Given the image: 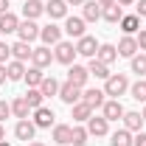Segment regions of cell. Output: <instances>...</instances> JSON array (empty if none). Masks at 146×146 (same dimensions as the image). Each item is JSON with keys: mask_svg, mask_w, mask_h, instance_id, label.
Masks as SVG:
<instances>
[{"mask_svg": "<svg viewBox=\"0 0 146 146\" xmlns=\"http://www.w3.org/2000/svg\"><path fill=\"white\" fill-rule=\"evenodd\" d=\"M127 90H129L127 73H112L107 82H104V96H110V98H118V96H124Z\"/></svg>", "mask_w": 146, "mask_h": 146, "instance_id": "obj_1", "label": "cell"}, {"mask_svg": "<svg viewBox=\"0 0 146 146\" xmlns=\"http://www.w3.org/2000/svg\"><path fill=\"white\" fill-rule=\"evenodd\" d=\"M54 48H56V51H54V62H59V65H68V68H70L73 59H76V45L62 39V42H56Z\"/></svg>", "mask_w": 146, "mask_h": 146, "instance_id": "obj_2", "label": "cell"}, {"mask_svg": "<svg viewBox=\"0 0 146 146\" xmlns=\"http://www.w3.org/2000/svg\"><path fill=\"white\" fill-rule=\"evenodd\" d=\"M59 98H62L68 107H73V104L82 101V87H76L73 82H65V84H59Z\"/></svg>", "mask_w": 146, "mask_h": 146, "instance_id": "obj_3", "label": "cell"}, {"mask_svg": "<svg viewBox=\"0 0 146 146\" xmlns=\"http://www.w3.org/2000/svg\"><path fill=\"white\" fill-rule=\"evenodd\" d=\"M31 121H34L36 129H51V127H54V121H56V115H54V110H48L45 104H42V107L34 110V118H31Z\"/></svg>", "mask_w": 146, "mask_h": 146, "instance_id": "obj_4", "label": "cell"}, {"mask_svg": "<svg viewBox=\"0 0 146 146\" xmlns=\"http://www.w3.org/2000/svg\"><path fill=\"white\" fill-rule=\"evenodd\" d=\"M87 79H90V70H87L84 65H76V62H73L70 68H68V82H73L76 87L84 90V87H87Z\"/></svg>", "mask_w": 146, "mask_h": 146, "instance_id": "obj_5", "label": "cell"}, {"mask_svg": "<svg viewBox=\"0 0 146 146\" xmlns=\"http://www.w3.org/2000/svg\"><path fill=\"white\" fill-rule=\"evenodd\" d=\"M76 54L87 56V59H96V54H98V42H96V36L84 34L82 39H76Z\"/></svg>", "mask_w": 146, "mask_h": 146, "instance_id": "obj_6", "label": "cell"}, {"mask_svg": "<svg viewBox=\"0 0 146 146\" xmlns=\"http://www.w3.org/2000/svg\"><path fill=\"white\" fill-rule=\"evenodd\" d=\"M124 104L118 101V98H110V101H104V107H101V115L107 118V121H121L124 118Z\"/></svg>", "mask_w": 146, "mask_h": 146, "instance_id": "obj_7", "label": "cell"}, {"mask_svg": "<svg viewBox=\"0 0 146 146\" xmlns=\"http://www.w3.org/2000/svg\"><path fill=\"white\" fill-rule=\"evenodd\" d=\"M14 135H17V141H25V143H31L36 135V127L31 118H23V121H17V127H14Z\"/></svg>", "mask_w": 146, "mask_h": 146, "instance_id": "obj_8", "label": "cell"}, {"mask_svg": "<svg viewBox=\"0 0 146 146\" xmlns=\"http://www.w3.org/2000/svg\"><path fill=\"white\" fill-rule=\"evenodd\" d=\"M84 25H87V23L82 17H65V28H62V31L70 36V39H82V36H84Z\"/></svg>", "mask_w": 146, "mask_h": 146, "instance_id": "obj_9", "label": "cell"}, {"mask_svg": "<svg viewBox=\"0 0 146 146\" xmlns=\"http://www.w3.org/2000/svg\"><path fill=\"white\" fill-rule=\"evenodd\" d=\"M39 39L51 48V45H56V42H62V28H59L56 23H48L45 28H39Z\"/></svg>", "mask_w": 146, "mask_h": 146, "instance_id": "obj_10", "label": "cell"}, {"mask_svg": "<svg viewBox=\"0 0 146 146\" xmlns=\"http://www.w3.org/2000/svg\"><path fill=\"white\" fill-rule=\"evenodd\" d=\"M87 132H90L93 138H104L110 132V121L104 118V115H93L90 121H87Z\"/></svg>", "mask_w": 146, "mask_h": 146, "instance_id": "obj_11", "label": "cell"}, {"mask_svg": "<svg viewBox=\"0 0 146 146\" xmlns=\"http://www.w3.org/2000/svg\"><path fill=\"white\" fill-rule=\"evenodd\" d=\"M51 62H54V51H51L48 45L34 48V54H31V65H34V68H48Z\"/></svg>", "mask_w": 146, "mask_h": 146, "instance_id": "obj_12", "label": "cell"}, {"mask_svg": "<svg viewBox=\"0 0 146 146\" xmlns=\"http://www.w3.org/2000/svg\"><path fill=\"white\" fill-rule=\"evenodd\" d=\"M17 36L23 39V42H34L36 36H39V25H36L34 20H23L17 28Z\"/></svg>", "mask_w": 146, "mask_h": 146, "instance_id": "obj_13", "label": "cell"}, {"mask_svg": "<svg viewBox=\"0 0 146 146\" xmlns=\"http://www.w3.org/2000/svg\"><path fill=\"white\" fill-rule=\"evenodd\" d=\"M82 101L84 104H90L93 110H98V107H104V90H98V87H87V90H82Z\"/></svg>", "mask_w": 146, "mask_h": 146, "instance_id": "obj_14", "label": "cell"}, {"mask_svg": "<svg viewBox=\"0 0 146 146\" xmlns=\"http://www.w3.org/2000/svg\"><path fill=\"white\" fill-rule=\"evenodd\" d=\"M45 14L51 20H65L68 17V3H65V0H51V3H45Z\"/></svg>", "mask_w": 146, "mask_h": 146, "instance_id": "obj_15", "label": "cell"}, {"mask_svg": "<svg viewBox=\"0 0 146 146\" xmlns=\"http://www.w3.org/2000/svg\"><path fill=\"white\" fill-rule=\"evenodd\" d=\"M31 54H34L31 42H23V39H17V42L11 45V59H17V62H28V59H31Z\"/></svg>", "mask_w": 146, "mask_h": 146, "instance_id": "obj_16", "label": "cell"}, {"mask_svg": "<svg viewBox=\"0 0 146 146\" xmlns=\"http://www.w3.org/2000/svg\"><path fill=\"white\" fill-rule=\"evenodd\" d=\"M118 25H121V31H124L127 36H135L138 31H141V17H138V14H124Z\"/></svg>", "mask_w": 146, "mask_h": 146, "instance_id": "obj_17", "label": "cell"}, {"mask_svg": "<svg viewBox=\"0 0 146 146\" xmlns=\"http://www.w3.org/2000/svg\"><path fill=\"white\" fill-rule=\"evenodd\" d=\"M82 20H84V23L101 20V6H98L96 0H84V6H82Z\"/></svg>", "mask_w": 146, "mask_h": 146, "instance_id": "obj_18", "label": "cell"}, {"mask_svg": "<svg viewBox=\"0 0 146 146\" xmlns=\"http://www.w3.org/2000/svg\"><path fill=\"white\" fill-rule=\"evenodd\" d=\"M17 28H20L17 14H11V11L0 14V34H17Z\"/></svg>", "mask_w": 146, "mask_h": 146, "instance_id": "obj_19", "label": "cell"}, {"mask_svg": "<svg viewBox=\"0 0 146 146\" xmlns=\"http://www.w3.org/2000/svg\"><path fill=\"white\" fill-rule=\"evenodd\" d=\"M121 121H124V127H127L129 132H141V127L146 124V121H143V115H141V112H135V110L124 112V118H121Z\"/></svg>", "mask_w": 146, "mask_h": 146, "instance_id": "obj_20", "label": "cell"}, {"mask_svg": "<svg viewBox=\"0 0 146 146\" xmlns=\"http://www.w3.org/2000/svg\"><path fill=\"white\" fill-rule=\"evenodd\" d=\"M135 54H138V39L124 34V39L118 42V56H127V59H132Z\"/></svg>", "mask_w": 146, "mask_h": 146, "instance_id": "obj_21", "label": "cell"}, {"mask_svg": "<svg viewBox=\"0 0 146 146\" xmlns=\"http://www.w3.org/2000/svg\"><path fill=\"white\" fill-rule=\"evenodd\" d=\"M73 121H79V124H87L93 118V107L90 104H84V101H79V104H73Z\"/></svg>", "mask_w": 146, "mask_h": 146, "instance_id": "obj_22", "label": "cell"}, {"mask_svg": "<svg viewBox=\"0 0 146 146\" xmlns=\"http://www.w3.org/2000/svg\"><path fill=\"white\" fill-rule=\"evenodd\" d=\"M28 112H31V107H28L25 96H17V98L11 101V115H14L17 121H23V118H28Z\"/></svg>", "mask_w": 146, "mask_h": 146, "instance_id": "obj_23", "label": "cell"}, {"mask_svg": "<svg viewBox=\"0 0 146 146\" xmlns=\"http://www.w3.org/2000/svg\"><path fill=\"white\" fill-rule=\"evenodd\" d=\"M70 129L68 124H54V143L59 146H70Z\"/></svg>", "mask_w": 146, "mask_h": 146, "instance_id": "obj_24", "label": "cell"}, {"mask_svg": "<svg viewBox=\"0 0 146 146\" xmlns=\"http://www.w3.org/2000/svg\"><path fill=\"white\" fill-rule=\"evenodd\" d=\"M42 11H45V3H39V0H25V6H23V17L25 20H36Z\"/></svg>", "mask_w": 146, "mask_h": 146, "instance_id": "obj_25", "label": "cell"}, {"mask_svg": "<svg viewBox=\"0 0 146 146\" xmlns=\"http://www.w3.org/2000/svg\"><path fill=\"white\" fill-rule=\"evenodd\" d=\"M6 73H9V82H20L25 76V62H17V59L6 62Z\"/></svg>", "mask_w": 146, "mask_h": 146, "instance_id": "obj_26", "label": "cell"}, {"mask_svg": "<svg viewBox=\"0 0 146 146\" xmlns=\"http://www.w3.org/2000/svg\"><path fill=\"white\" fill-rule=\"evenodd\" d=\"M96 59H98V62H104V65H112V62L118 59V48H115V45H98Z\"/></svg>", "mask_w": 146, "mask_h": 146, "instance_id": "obj_27", "label": "cell"}, {"mask_svg": "<svg viewBox=\"0 0 146 146\" xmlns=\"http://www.w3.org/2000/svg\"><path fill=\"white\" fill-rule=\"evenodd\" d=\"M87 70H90V76H96V79H104L107 82L110 76V65H104V62H98V59H90V65H87Z\"/></svg>", "mask_w": 146, "mask_h": 146, "instance_id": "obj_28", "label": "cell"}, {"mask_svg": "<svg viewBox=\"0 0 146 146\" xmlns=\"http://www.w3.org/2000/svg\"><path fill=\"white\" fill-rule=\"evenodd\" d=\"M101 17L107 20V23H112V25H115V23H121V17H124V9H121L118 3H112V6H104V9H101Z\"/></svg>", "mask_w": 146, "mask_h": 146, "instance_id": "obj_29", "label": "cell"}, {"mask_svg": "<svg viewBox=\"0 0 146 146\" xmlns=\"http://www.w3.org/2000/svg\"><path fill=\"white\" fill-rule=\"evenodd\" d=\"M23 79L28 82V87H39V84H42V79H45V73H42V68H34V65H31V68L25 70Z\"/></svg>", "mask_w": 146, "mask_h": 146, "instance_id": "obj_30", "label": "cell"}, {"mask_svg": "<svg viewBox=\"0 0 146 146\" xmlns=\"http://www.w3.org/2000/svg\"><path fill=\"white\" fill-rule=\"evenodd\" d=\"M39 93L48 98V96H59V82H56L54 76H45L42 79V84H39Z\"/></svg>", "mask_w": 146, "mask_h": 146, "instance_id": "obj_31", "label": "cell"}, {"mask_svg": "<svg viewBox=\"0 0 146 146\" xmlns=\"http://www.w3.org/2000/svg\"><path fill=\"white\" fill-rule=\"evenodd\" d=\"M110 146H132V132H129L127 127L118 129V132H112V141H110Z\"/></svg>", "mask_w": 146, "mask_h": 146, "instance_id": "obj_32", "label": "cell"}, {"mask_svg": "<svg viewBox=\"0 0 146 146\" xmlns=\"http://www.w3.org/2000/svg\"><path fill=\"white\" fill-rule=\"evenodd\" d=\"M87 138H90L87 127H73L70 129V146H84V143H87Z\"/></svg>", "mask_w": 146, "mask_h": 146, "instance_id": "obj_33", "label": "cell"}, {"mask_svg": "<svg viewBox=\"0 0 146 146\" xmlns=\"http://www.w3.org/2000/svg\"><path fill=\"white\" fill-rule=\"evenodd\" d=\"M25 101H28V107H31V110H36V107H42L45 96L39 93V87H28V93H25Z\"/></svg>", "mask_w": 146, "mask_h": 146, "instance_id": "obj_34", "label": "cell"}, {"mask_svg": "<svg viewBox=\"0 0 146 146\" xmlns=\"http://www.w3.org/2000/svg\"><path fill=\"white\" fill-rule=\"evenodd\" d=\"M129 93H132V98H135V101L146 104V82H143V79H138L135 84H129Z\"/></svg>", "mask_w": 146, "mask_h": 146, "instance_id": "obj_35", "label": "cell"}, {"mask_svg": "<svg viewBox=\"0 0 146 146\" xmlns=\"http://www.w3.org/2000/svg\"><path fill=\"white\" fill-rule=\"evenodd\" d=\"M132 73H138V76H146V56H143V54H141V56H138V54L132 56Z\"/></svg>", "mask_w": 146, "mask_h": 146, "instance_id": "obj_36", "label": "cell"}, {"mask_svg": "<svg viewBox=\"0 0 146 146\" xmlns=\"http://www.w3.org/2000/svg\"><path fill=\"white\" fill-rule=\"evenodd\" d=\"M6 62H11V45L0 42V65H6Z\"/></svg>", "mask_w": 146, "mask_h": 146, "instance_id": "obj_37", "label": "cell"}, {"mask_svg": "<svg viewBox=\"0 0 146 146\" xmlns=\"http://www.w3.org/2000/svg\"><path fill=\"white\" fill-rule=\"evenodd\" d=\"M9 115H11V104H6V101H0V124H3V121H6Z\"/></svg>", "mask_w": 146, "mask_h": 146, "instance_id": "obj_38", "label": "cell"}, {"mask_svg": "<svg viewBox=\"0 0 146 146\" xmlns=\"http://www.w3.org/2000/svg\"><path fill=\"white\" fill-rule=\"evenodd\" d=\"M135 39H138V51H146V28H143V31H138Z\"/></svg>", "mask_w": 146, "mask_h": 146, "instance_id": "obj_39", "label": "cell"}, {"mask_svg": "<svg viewBox=\"0 0 146 146\" xmlns=\"http://www.w3.org/2000/svg\"><path fill=\"white\" fill-rule=\"evenodd\" d=\"M135 14L138 17H146V0H138L135 3Z\"/></svg>", "mask_w": 146, "mask_h": 146, "instance_id": "obj_40", "label": "cell"}, {"mask_svg": "<svg viewBox=\"0 0 146 146\" xmlns=\"http://www.w3.org/2000/svg\"><path fill=\"white\" fill-rule=\"evenodd\" d=\"M132 146H146V132H138L132 138Z\"/></svg>", "mask_w": 146, "mask_h": 146, "instance_id": "obj_41", "label": "cell"}, {"mask_svg": "<svg viewBox=\"0 0 146 146\" xmlns=\"http://www.w3.org/2000/svg\"><path fill=\"white\" fill-rule=\"evenodd\" d=\"M6 79H9V73H6V65H0V84H6Z\"/></svg>", "mask_w": 146, "mask_h": 146, "instance_id": "obj_42", "label": "cell"}, {"mask_svg": "<svg viewBox=\"0 0 146 146\" xmlns=\"http://www.w3.org/2000/svg\"><path fill=\"white\" fill-rule=\"evenodd\" d=\"M115 3H118V6H121V9H124V6H135V3H138V0H115Z\"/></svg>", "mask_w": 146, "mask_h": 146, "instance_id": "obj_43", "label": "cell"}, {"mask_svg": "<svg viewBox=\"0 0 146 146\" xmlns=\"http://www.w3.org/2000/svg\"><path fill=\"white\" fill-rule=\"evenodd\" d=\"M9 11V0H0V14H6Z\"/></svg>", "mask_w": 146, "mask_h": 146, "instance_id": "obj_44", "label": "cell"}, {"mask_svg": "<svg viewBox=\"0 0 146 146\" xmlns=\"http://www.w3.org/2000/svg\"><path fill=\"white\" fill-rule=\"evenodd\" d=\"M96 3H98V6H101V9H104V6H112V3H115V0H96Z\"/></svg>", "mask_w": 146, "mask_h": 146, "instance_id": "obj_45", "label": "cell"}, {"mask_svg": "<svg viewBox=\"0 0 146 146\" xmlns=\"http://www.w3.org/2000/svg\"><path fill=\"white\" fill-rule=\"evenodd\" d=\"M68 6H84V0H65Z\"/></svg>", "mask_w": 146, "mask_h": 146, "instance_id": "obj_46", "label": "cell"}, {"mask_svg": "<svg viewBox=\"0 0 146 146\" xmlns=\"http://www.w3.org/2000/svg\"><path fill=\"white\" fill-rule=\"evenodd\" d=\"M0 141H6V129H3V124H0Z\"/></svg>", "mask_w": 146, "mask_h": 146, "instance_id": "obj_47", "label": "cell"}, {"mask_svg": "<svg viewBox=\"0 0 146 146\" xmlns=\"http://www.w3.org/2000/svg\"><path fill=\"white\" fill-rule=\"evenodd\" d=\"M28 146H45V143H39V141H31V143H28Z\"/></svg>", "mask_w": 146, "mask_h": 146, "instance_id": "obj_48", "label": "cell"}, {"mask_svg": "<svg viewBox=\"0 0 146 146\" xmlns=\"http://www.w3.org/2000/svg\"><path fill=\"white\" fill-rule=\"evenodd\" d=\"M141 115H143V121H146V104H143V112H141Z\"/></svg>", "mask_w": 146, "mask_h": 146, "instance_id": "obj_49", "label": "cell"}, {"mask_svg": "<svg viewBox=\"0 0 146 146\" xmlns=\"http://www.w3.org/2000/svg\"><path fill=\"white\" fill-rule=\"evenodd\" d=\"M0 146H11V143H6V141H0Z\"/></svg>", "mask_w": 146, "mask_h": 146, "instance_id": "obj_50", "label": "cell"}]
</instances>
